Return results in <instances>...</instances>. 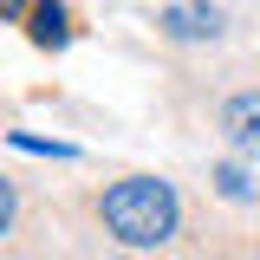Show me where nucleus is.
<instances>
[{
    "label": "nucleus",
    "instance_id": "nucleus-9",
    "mask_svg": "<svg viewBox=\"0 0 260 260\" xmlns=\"http://www.w3.org/2000/svg\"><path fill=\"white\" fill-rule=\"evenodd\" d=\"M0 117H7V111H0Z\"/></svg>",
    "mask_w": 260,
    "mask_h": 260
},
{
    "label": "nucleus",
    "instance_id": "nucleus-3",
    "mask_svg": "<svg viewBox=\"0 0 260 260\" xmlns=\"http://www.w3.org/2000/svg\"><path fill=\"white\" fill-rule=\"evenodd\" d=\"M221 137L241 156H260V91H234L221 104Z\"/></svg>",
    "mask_w": 260,
    "mask_h": 260
},
{
    "label": "nucleus",
    "instance_id": "nucleus-8",
    "mask_svg": "<svg viewBox=\"0 0 260 260\" xmlns=\"http://www.w3.org/2000/svg\"><path fill=\"white\" fill-rule=\"evenodd\" d=\"M0 13H7V20H13V13H20V0H0Z\"/></svg>",
    "mask_w": 260,
    "mask_h": 260
},
{
    "label": "nucleus",
    "instance_id": "nucleus-4",
    "mask_svg": "<svg viewBox=\"0 0 260 260\" xmlns=\"http://www.w3.org/2000/svg\"><path fill=\"white\" fill-rule=\"evenodd\" d=\"M26 32H32V46H65L72 39V13H65V0H32L26 7Z\"/></svg>",
    "mask_w": 260,
    "mask_h": 260
},
{
    "label": "nucleus",
    "instance_id": "nucleus-1",
    "mask_svg": "<svg viewBox=\"0 0 260 260\" xmlns=\"http://www.w3.org/2000/svg\"><path fill=\"white\" fill-rule=\"evenodd\" d=\"M98 221L124 247H169L182 228V202L162 176H124L98 195Z\"/></svg>",
    "mask_w": 260,
    "mask_h": 260
},
{
    "label": "nucleus",
    "instance_id": "nucleus-7",
    "mask_svg": "<svg viewBox=\"0 0 260 260\" xmlns=\"http://www.w3.org/2000/svg\"><path fill=\"white\" fill-rule=\"evenodd\" d=\"M13 208H20V202H13V182H7V176H0V234H7V228H13Z\"/></svg>",
    "mask_w": 260,
    "mask_h": 260
},
{
    "label": "nucleus",
    "instance_id": "nucleus-6",
    "mask_svg": "<svg viewBox=\"0 0 260 260\" xmlns=\"http://www.w3.org/2000/svg\"><path fill=\"white\" fill-rule=\"evenodd\" d=\"M215 189L228 202H254V182H247V169H234V162H215Z\"/></svg>",
    "mask_w": 260,
    "mask_h": 260
},
{
    "label": "nucleus",
    "instance_id": "nucleus-5",
    "mask_svg": "<svg viewBox=\"0 0 260 260\" xmlns=\"http://www.w3.org/2000/svg\"><path fill=\"white\" fill-rule=\"evenodd\" d=\"M7 143H13V150H26V156H78V150H72V143H52V137H26V130H7Z\"/></svg>",
    "mask_w": 260,
    "mask_h": 260
},
{
    "label": "nucleus",
    "instance_id": "nucleus-2",
    "mask_svg": "<svg viewBox=\"0 0 260 260\" xmlns=\"http://www.w3.org/2000/svg\"><path fill=\"white\" fill-rule=\"evenodd\" d=\"M156 32L176 39V46H202V39L221 32V7H208V0H176V7L156 13Z\"/></svg>",
    "mask_w": 260,
    "mask_h": 260
}]
</instances>
